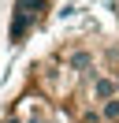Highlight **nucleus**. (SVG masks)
Returning <instances> with one entry per match:
<instances>
[{"instance_id":"obj_1","label":"nucleus","mask_w":119,"mask_h":123,"mask_svg":"<svg viewBox=\"0 0 119 123\" xmlns=\"http://www.w3.org/2000/svg\"><path fill=\"white\" fill-rule=\"evenodd\" d=\"M45 11H48V0H15V19H11V26H7L11 45H19V41L41 23Z\"/></svg>"},{"instance_id":"obj_5","label":"nucleus","mask_w":119,"mask_h":123,"mask_svg":"<svg viewBox=\"0 0 119 123\" xmlns=\"http://www.w3.org/2000/svg\"><path fill=\"white\" fill-rule=\"evenodd\" d=\"M101 123H119V97H112V101H104L101 108Z\"/></svg>"},{"instance_id":"obj_6","label":"nucleus","mask_w":119,"mask_h":123,"mask_svg":"<svg viewBox=\"0 0 119 123\" xmlns=\"http://www.w3.org/2000/svg\"><path fill=\"white\" fill-rule=\"evenodd\" d=\"M82 123H101V112H86V116H82Z\"/></svg>"},{"instance_id":"obj_4","label":"nucleus","mask_w":119,"mask_h":123,"mask_svg":"<svg viewBox=\"0 0 119 123\" xmlns=\"http://www.w3.org/2000/svg\"><path fill=\"white\" fill-rule=\"evenodd\" d=\"M67 67L89 75V71H93V52H89V49H74V52H67Z\"/></svg>"},{"instance_id":"obj_2","label":"nucleus","mask_w":119,"mask_h":123,"mask_svg":"<svg viewBox=\"0 0 119 123\" xmlns=\"http://www.w3.org/2000/svg\"><path fill=\"white\" fill-rule=\"evenodd\" d=\"M52 112H48V97L45 93H22L15 101V112L7 123H48Z\"/></svg>"},{"instance_id":"obj_3","label":"nucleus","mask_w":119,"mask_h":123,"mask_svg":"<svg viewBox=\"0 0 119 123\" xmlns=\"http://www.w3.org/2000/svg\"><path fill=\"white\" fill-rule=\"evenodd\" d=\"M112 97H119V78H108V75H93L89 78V105L101 108Z\"/></svg>"}]
</instances>
